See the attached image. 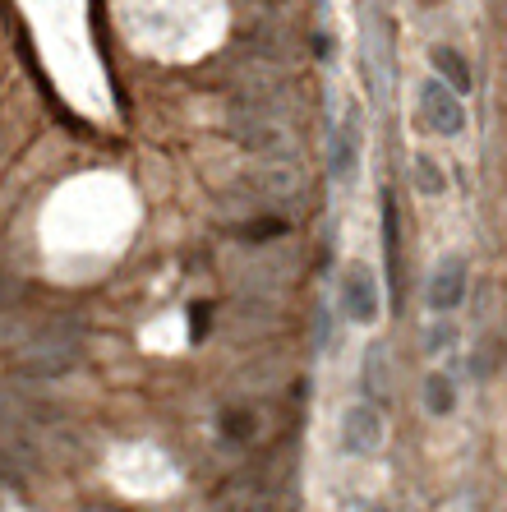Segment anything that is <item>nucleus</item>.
I'll list each match as a JSON object with an SVG mask.
<instances>
[{"label": "nucleus", "instance_id": "nucleus-3", "mask_svg": "<svg viewBox=\"0 0 507 512\" xmlns=\"http://www.w3.org/2000/svg\"><path fill=\"white\" fill-rule=\"evenodd\" d=\"M342 310L351 314L355 323H374L378 310H383V300H378V282L369 273L365 263H351L342 277Z\"/></svg>", "mask_w": 507, "mask_h": 512}, {"label": "nucleus", "instance_id": "nucleus-10", "mask_svg": "<svg viewBox=\"0 0 507 512\" xmlns=\"http://www.w3.org/2000/svg\"><path fill=\"white\" fill-rule=\"evenodd\" d=\"M411 176H415V190H420V194H443V190H448V180H443V171H438L434 157H415Z\"/></svg>", "mask_w": 507, "mask_h": 512}, {"label": "nucleus", "instance_id": "nucleus-4", "mask_svg": "<svg viewBox=\"0 0 507 512\" xmlns=\"http://www.w3.org/2000/svg\"><path fill=\"white\" fill-rule=\"evenodd\" d=\"M461 300H466V259L448 254V259H438L434 277H429V310L452 314Z\"/></svg>", "mask_w": 507, "mask_h": 512}, {"label": "nucleus", "instance_id": "nucleus-1", "mask_svg": "<svg viewBox=\"0 0 507 512\" xmlns=\"http://www.w3.org/2000/svg\"><path fill=\"white\" fill-rule=\"evenodd\" d=\"M420 116H425V125L434 134H443V139H457V134L466 130V107H461V93L448 79L420 84Z\"/></svg>", "mask_w": 507, "mask_h": 512}, {"label": "nucleus", "instance_id": "nucleus-6", "mask_svg": "<svg viewBox=\"0 0 507 512\" xmlns=\"http://www.w3.org/2000/svg\"><path fill=\"white\" fill-rule=\"evenodd\" d=\"M355 157H360V130H355V111H346L342 130L332 139V180H351Z\"/></svg>", "mask_w": 507, "mask_h": 512}, {"label": "nucleus", "instance_id": "nucleus-2", "mask_svg": "<svg viewBox=\"0 0 507 512\" xmlns=\"http://www.w3.org/2000/svg\"><path fill=\"white\" fill-rule=\"evenodd\" d=\"M342 448L355 457H369L383 448V416H378V406L360 402L346 411L342 416Z\"/></svg>", "mask_w": 507, "mask_h": 512}, {"label": "nucleus", "instance_id": "nucleus-8", "mask_svg": "<svg viewBox=\"0 0 507 512\" xmlns=\"http://www.w3.org/2000/svg\"><path fill=\"white\" fill-rule=\"evenodd\" d=\"M383 254H388V277H392V286H397L401 240H397V203H392V194H383Z\"/></svg>", "mask_w": 507, "mask_h": 512}, {"label": "nucleus", "instance_id": "nucleus-9", "mask_svg": "<svg viewBox=\"0 0 507 512\" xmlns=\"http://www.w3.org/2000/svg\"><path fill=\"white\" fill-rule=\"evenodd\" d=\"M425 406L434 416H452V406H457V388H452L448 374H429L425 379Z\"/></svg>", "mask_w": 507, "mask_h": 512}, {"label": "nucleus", "instance_id": "nucleus-12", "mask_svg": "<svg viewBox=\"0 0 507 512\" xmlns=\"http://www.w3.org/2000/svg\"><path fill=\"white\" fill-rule=\"evenodd\" d=\"M189 314H194V319H189V323H194L189 333H194V337H199V333H208V305H194V310H189Z\"/></svg>", "mask_w": 507, "mask_h": 512}, {"label": "nucleus", "instance_id": "nucleus-5", "mask_svg": "<svg viewBox=\"0 0 507 512\" xmlns=\"http://www.w3.org/2000/svg\"><path fill=\"white\" fill-rule=\"evenodd\" d=\"M79 360V342H42V346H33L24 360H19V370L24 374H42V379H56V374H65Z\"/></svg>", "mask_w": 507, "mask_h": 512}, {"label": "nucleus", "instance_id": "nucleus-11", "mask_svg": "<svg viewBox=\"0 0 507 512\" xmlns=\"http://www.w3.org/2000/svg\"><path fill=\"white\" fill-rule=\"evenodd\" d=\"M222 425H226V439H249V434H254V416H245V411H226L222 416Z\"/></svg>", "mask_w": 507, "mask_h": 512}, {"label": "nucleus", "instance_id": "nucleus-7", "mask_svg": "<svg viewBox=\"0 0 507 512\" xmlns=\"http://www.w3.org/2000/svg\"><path fill=\"white\" fill-rule=\"evenodd\" d=\"M429 60H434V70H438V79H448L457 93H471V65H466V56L461 51H452V47H434L429 51Z\"/></svg>", "mask_w": 507, "mask_h": 512}]
</instances>
